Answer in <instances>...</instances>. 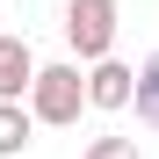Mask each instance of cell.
I'll return each mask as SVG.
<instances>
[{
    "mask_svg": "<svg viewBox=\"0 0 159 159\" xmlns=\"http://www.w3.org/2000/svg\"><path fill=\"white\" fill-rule=\"evenodd\" d=\"M36 80V58H29V36H0V101H22Z\"/></svg>",
    "mask_w": 159,
    "mask_h": 159,
    "instance_id": "4",
    "label": "cell"
},
{
    "mask_svg": "<svg viewBox=\"0 0 159 159\" xmlns=\"http://www.w3.org/2000/svg\"><path fill=\"white\" fill-rule=\"evenodd\" d=\"M65 43L80 58H109L116 51V0H65Z\"/></svg>",
    "mask_w": 159,
    "mask_h": 159,
    "instance_id": "2",
    "label": "cell"
},
{
    "mask_svg": "<svg viewBox=\"0 0 159 159\" xmlns=\"http://www.w3.org/2000/svg\"><path fill=\"white\" fill-rule=\"evenodd\" d=\"M29 130H36V116L22 109V101H0V159L29 152Z\"/></svg>",
    "mask_w": 159,
    "mask_h": 159,
    "instance_id": "5",
    "label": "cell"
},
{
    "mask_svg": "<svg viewBox=\"0 0 159 159\" xmlns=\"http://www.w3.org/2000/svg\"><path fill=\"white\" fill-rule=\"evenodd\" d=\"M130 109H138V123H152V130H159V51L145 58L138 87H130Z\"/></svg>",
    "mask_w": 159,
    "mask_h": 159,
    "instance_id": "6",
    "label": "cell"
},
{
    "mask_svg": "<svg viewBox=\"0 0 159 159\" xmlns=\"http://www.w3.org/2000/svg\"><path fill=\"white\" fill-rule=\"evenodd\" d=\"M80 109H87V72H80V65H36L29 116L36 123H80Z\"/></svg>",
    "mask_w": 159,
    "mask_h": 159,
    "instance_id": "1",
    "label": "cell"
},
{
    "mask_svg": "<svg viewBox=\"0 0 159 159\" xmlns=\"http://www.w3.org/2000/svg\"><path fill=\"white\" fill-rule=\"evenodd\" d=\"M87 159H145V152L130 145V138H94V145H87Z\"/></svg>",
    "mask_w": 159,
    "mask_h": 159,
    "instance_id": "7",
    "label": "cell"
},
{
    "mask_svg": "<svg viewBox=\"0 0 159 159\" xmlns=\"http://www.w3.org/2000/svg\"><path fill=\"white\" fill-rule=\"evenodd\" d=\"M130 87H138V72L123 58H94L87 72V109H130Z\"/></svg>",
    "mask_w": 159,
    "mask_h": 159,
    "instance_id": "3",
    "label": "cell"
}]
</instances>
